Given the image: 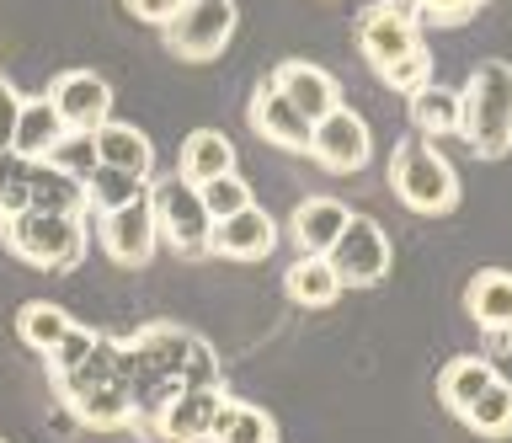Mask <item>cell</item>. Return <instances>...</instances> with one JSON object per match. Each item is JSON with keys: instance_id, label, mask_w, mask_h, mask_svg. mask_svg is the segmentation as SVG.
<instances>
[{"instance_id": "5b68a950", "label": "cell", "mask_w": 512, "mask_h": 443, "mask_svg": "<svg viewBox=\"0 0 512 443\" xmlns=\"http://www.w3.org/2000/svg\"><path fill=\"white\" fill-rule=\"evenodd\" d=\"M144 203H150L160 246H171L176 257H208V230H214V219H208L198 187L182 182L176 171H166V177L144 182Z\"/></svg>"}, {"instance_id": "4fadbf2b", "label": "cell", "mask_w": 512, "mask_h": 443, "mask_svg": "<svg viewBox=\"0 0 512 443\" xmlns=\"http://www.w3.org/2000/svg\"><path fill=\"white\" fill-rule=\"evenodd\" d=\"M272 246H278V219L256 203L230 219H214V230H208V257L224 262H262L272 257Z\"/></svg>"}, {"instance_id": "4316f807", "label": "cell", "mask_w": 512, "mask_h": 443, "mask_svg": "<svg viewBox=\"0 0 512 443\" xmlns=\"http://www.w3.org/2000/svg\"><path fill=\"white\" fill-rule=\"evenodd\" d=\"M459 422L470 427V433H480V438H507L512 433V385L496 374L491 385L470 401V411H464Z\"/></svg>"}, {"instance_id": "52a82bcc", "label": "cell", "mask_w": 512, "mask_h": 443, "mask_svg": "<svg viewBox=\"0 0 512 443\" xmlns=\"http://www.w3.org/2000/svg\"><path fill=\"white\" fill-rule=\"evenodd\" d=\"M358 49L368 59V70L384 81L395 65H406V59L422 54V22H416L406 6H395V0H374L358 17Z\"/></svg>"}, {"instance_id": "4dcf8cb0", "label": "cell", "mask_w": 512, "mask_h": 443, "mask_svg": "<svg viewBox=\"0 0 512 443\" xmlns=\"http://www.w3.org/2000/svg\"><path fill=\"white\" fill-rule=\"evenodd\" d=\"M198 198H203L208 219H230V214H240V209H251V203H256V198H251V182L240 177V171H224V177L203 182Z\"/></svg>"}, {"instance_id": "1f68e13d", "label": "cell", "mask_w": 512, "mask_h": 443, "mask_svg": "<svg viewBox=\"0 0 512 443\" xmlns=\"http://www.w3.org/2000/svg\"><path fill=\"white\" fill-rule=\"evenodd\" d=\"M27 182H32V161H22L16 150H0V219L27 209Z\"/></svg>"}, {"instance_id": "7c38bea8", "label": "cell", "mask_w": 512, "mask_h": 443, "mask_svg": "<svg viewBox=\"0 0 512 443\" xmlns=\"http://www.w3.org/2000/svg\"><path fill=\"white\" fill-rule=\"evenodd\" d=\"M464 310L486 337V353H507L512 347V273L502 267H486V273L470 278L464 289Z\"/></svg>"}, {"instance_id": "8d00e7d4", "label": "cell", "mask_w": 512, "mask_h": 443, "mask_svg": "<svg viewBox=\"0 0 512 443\" xmlns=\"http://www.w3.org/2000/svg\"><path fill=\"white\" fill-rule=\"evenodd\" d=\"M128 11H134L139 22H155V27H166L171 17H176V6H182V0H123Z\"/></svg>"}, {"instance_id": "d4e9b609", "label": "cell", "mask_w": 512, "mask_h": 443, "mask_svg": "<svg viewBox=\"0 0 512 443\" xmlns=\"http://www.w3.org/2000/svg\"><path fill=\"white\" fill-rule=\"evenodd\" d=\"M278 438V427H272V417L262 406L251 401H230L224 395L219 417H214V433H208V443H272Z\"/></svg>"}, {"instance_id": "ffe728a7", "label": "cell", "mask_w": 512, "mask_h": 443, "mask_svg": "<svg viewBox=\"0 0 512 443\" xmlns=\"http://www.w3.org/2000/svg\"><path fill=\"white\" fill-rule=\"evenodd\" d=\"M224 171H235L230 134H219V129H192V134L182 139V155H176V177L192 182V187H203V182L224 177Z\"/></svg>"}, {"instance_id": "e0dca14e", "label": "cell", "mask_w": 512, "mask_h": 443, "mask_svg": "<svg viewBox=\"0 0 512 443\" xmlns=\"http://www.w3.org/2000/svg\"><path fill=\"white\" fill-rule=\"evenodd\" d=\"M272 86H278L310 123H320L326 113H336V107H342V86H336V75L320 70V65H310V59H283V65L272 70Z\"/></svg>"}, {"instance_id": "60d3db41", "label": "cell", "mask_w": 512, "mask_h": 443, "mask_svg": "<svg viewBox=\"0 0 512 443\" xmlns=\"http://www.w3.org/2000/svg\"><path fill=\"white\" fill-rule=\"evenodd\" d=\"M0 443H6V438H0Z\"/></svg>"}, {"instance_id": "8992f818", "label": "cell", "mask_w": 512, "mask_h": 443, "mask_svg": "<svg viewBox=\"0 0 512 443\" xmlns=\"http://www.w3.org/2000/svg\"><path fill=\"white\" fill-rule=\"evenodd\" d=\"M326 262H331V273L342 278V289H374V283H384V273H390L395 246H390V235H384L379 219L352 214L342 225V235L331 241Z\"/></svg>"}, {"instance_id": "9c48e42d", "label": "cell", "mask_w": 512, "mask_h": 443, "mask_svg": "<svg viewBox=\"0 0 512 443\" xmlns=\"http://www.w3.org/2000/svg\"><path fill=\"white\" fill-rule=\"evenodd\" d=\"M310 155L336 177H352V171L374 161V134H368V123L352 107H336L310 129Z\"/></svg>"}, {"instance_id": "d6986e66", "label": "cell", "mask_w": 512, "mask_h": 443, "mask_svg": "<svg viewBox=\"0 0 512 443\" xmlns=\"http://www.w3.org/2000/svg\"><path fill=\"white\" fill-rule=\"evenodd\" d=\"M96 161L112 166V171H123V177H134V182L155 177V145L144 139V129L118 123V118H107L102 129H96Z\"/></svg>"}, {"instance_id": "9a60e30c", "label": "cell", "mask_w": 512, "mask_h": 443, "mask_svg": "<svg viewBox=\"0 0 512 443\" xmlns=\"http://www.w3.org/2000/svg\"><path fill=\"white\" fill-rule=\"evenodd\" d=\"M59 401L91 433H123V427H134V401H128L123 379H96V385L59 390Z\"/></svg>"}, {"instance_id": "30bf717a", "label": "cell", "mask_w": 512, "mask_h": 443, "mask_svg": "<svg viewBox=\"0 0 512 443\" xmlns=\"http://www.w3.org/2000/svg\"><path fill=\"white\" fill-rule=\"evenodd\" d=\"M48 102H54V113L70 134H96L112 118V86L96 70H64L48 86Z\"/></svg>"}, {"instance_id": "d590c367", "label": "cell", "mask_w": 512, "mask_h": 443, "mask_svg": "<svg viewBox=\"0 0 512 443\" xmlns=\"http://www.w3.org/2000/svg\"><path fill=\"white\" fill-rule=\"evenodd\" d=\"M16 113H22V91L11 81H0V150H11V139H16Z\"/></svg>"}, {"instance_id": "2e32d148", "label": "cell", "mask_w": 512, "mask_h": 443, "mask_svg": "<svg viewBox=\"0 0 512 443\" xmlns=\"http://www.w3.org/2000/svg\"><path fill=\"white\" fill-rule=\"evenodd\" d=\"M219 406H224V390H176L171 401L160 406L150 433L166 438V443H208Z\"/></svg>"}, {"instance_id": "f546056e", "label": "cell", "mask_w": 512, "mask_h": 443, "mask_svg": "<svg viewBox=\"0 0 512 443\" xmlns=\"http://www.w3.org/2000/svg\"><path fill=\"white\" fill-rule=\"evenodd\" d=\"M43 161L54 166V171H64V177L86 182L91 171L102 166V161H96V134H70V129H64V134L54 139V145H48V155H43Z\"/></svg>"}, {"instance_id": "d6a6232c", "label": "cell", "mask_w": 512, "mask_h": 443, "mask_svg": "<svg viewBox=\"0 0 512 443\" xmlns=\"http://www.w3.org/2000/svg\"><path fill=\"white\" fill-rule=\"evenodd\" d=\"M91 347H96V331H86V326H70V331H64V337L54 342V347H48V374H70V369H80V363H86L91 358Z\"/></svg>"}, {"instance_id": "5bb4252c", "label": "cell", "mask_w": 512, "mask_h": 443, "mask_svg": "<svg viewBox=\"0 0 512 443\" xmlns=\"http://www.w3.org/2000/svg\"><path fill=\"white\" fill-rule=\"evenodd\" d=\"M246 118H251L256 139H267V145H278V150H299V155H310V129H315V123L304 118L299 107L288 102V97H283V91L272 86V81L251 91Z\"/></svg>"}, {"instance_id": "74e56055", "label": "cell", "mask_w": 512, "mask_h": 443, "mask_svg": "<svg viewBox=\"0 0 512 443\" xmlns=\"http://www.w3.org/2000/svg\"><path fill=\"white\" fill-rule=\"evenodd\" d=\"M470 6H491V0H470Z\"/></svg>"}, {"instance_id": "ba28073f", "label": "cell", "mask_w": 512, "mask_h": 443, "mask_svg": "<svg viewBox=\"0 0 512 443\" xmlns=\"http://www.w3.org/2000/svg\"><path fill=\"white\" fill-rule=\"evenodd\" d=\"M160 33H166V49L176 59H192V65L219 59L224 43L235 38V0H182Z\"/></svg>"}, {"instance_id": "ac0fdd59", "label": "cell", "mask_w": 512, "mask_h": 443, "mask_svg": "<svg viewBox=\"0 0 512 443\" xmlns=\"http://www.w3.org/2000/svg\"><path fill=\"white\" fill-rule=\"evenodd\" d=\"M347 219L352 209L342 198H299L294 214H288V241L299 246V257H326Z\"/></svg>"}, {"instance_id": "836d02e7", "label": "cell", "mask_w": 512, "mask_h": 443, "mask_svg": "<svg viewBox=\"0 0 512 443\" xmlns=\"http://www.w3.org/2000/svg\"><path fill=\"white\" fill-rule=\"evenodd\" d=\"M406 11L416 22H432V27H459V22L475 17L470 0H406Z\"/></svg>"}, {"instance_id": "7a4b0ae2", "label": "cell", "mask_w": 512, "mask_h": 443, "mask_svg": "<svg viewBox=\"0 0 512 443\" xmlns=\"http://www.w3.org/2000/svg\"><path fill=\"white\" fill-rule=\"evenodd\" d=\"M0 241L16 262L43 267V273H70L86 262V214H38L22 209L0 219Z\"/></svg>"}, {"instance_id": "603a6c76", "label": "cell", "mask_w": 512, "mask_h": 443, "mask_svg": "<svg viewBox=\"0 0 512 443\" xmlns=\"http://www.w3.org/2000/svg\"><path fill=\"white\" fill-rule=\"evenodd\" d=\"M411 129L422 134V139H448V134H459V91L454 86H438V81H427L422 91H411Z\"/></svg>"}, {"instance_id": "7402d4cb", "label": "cell", "mask_w": 512, "mask_h": 443, "mask_svg": "<svg viewBox=\"0 0 512 443\" xmlns=\"http://www.w3.org/2000/svg\"><path fill=\"white\" fill-rule=\"evenodd\" d=\"M27 209H38V214H86V182L64 177V171H54L48 161H32Z\"/></svg>"}, {"instance_id": "83f0119b", "label": "cell", "mask_w": 512, "mask_h": 443, "mask_svg": "<svg viewBox=\"0 0 512 443\" xmlns=\"http://www.w3.org/2000/svg\"><path fill=\"white\" fill-rule=\"evenodd\" d=\"M70 326H75L70 310L54 305V299H27V305L16 310V337H22L32 353H48V347H54Z\"/></svg>"}, {"instance_id": "f1b7e54d", "label": "cell", "mask_w": 512, "mask_h": 443, "mask_svg": "<svg viewBox=\"0 0 512 443\" xmlns=\"http://www.w3.org/2000/svg\"><path fill=\"white\" fill-rule=\"evenodd\" d=\"M134 198H144V182L123 177V171H112V166H96L86 177V209L91 214H112V209H123V203H134Z\"/></svg>"}, {"instance_id": "cb8c5ba5", "label": "cell", "mask_w": 512, "mask_h": 443, "mask_svg": "<svg viewBox=\"0 0 512 443\" xmlns=\"http://www.w3.org/2000/svg\"><path fill=\"white\" fill-rule=\"evenodd\" d=\"M64 134V123L54 113V102L48 97H22V113H16V139H11V150L22 155V161H43L48 145Z\"/></svg>"}, {"instance_id": "ab89813d", "label": "cell", "mask_w": 512, "mask_h": 443, "mask_svg": "<svg viewBox=\"0 0 512 443\" xmlns=\"http://www.w3.org/2000/svg\"><path fill=\"white\" fill-rule=\"evenodd\" d=\"M272 443H278V438H272Z\"/></svg>"}, {"instance_id": "8fae6325", "label": "cell", "mask_w": 512, "mask_h": 443, "mask_svg": "<svg viewBox=\"0 0 512 443\" xmlns=\"http://www.w3.org/2000/svg\"><path fill=\"white\" fill-rule=\"evenodd\" d=\"M96 235H102V251L118 267H150L155 251H160V235H155V219H150V203L134 198L112 214H96Z\"/></svg>"}, {"instance_id": "44dd1931", "label": "cell", "mask_w": 512, "mask_h": 443, "mask_svg": "<svg viewBox=\"0 0 512 443\" xmlns=\"http://www.w3.org/2000/svg\"><path fill=\"white\" fill-rule=\"evenodd\" d=\"M283 294L299 310H331L342 299V278L331 273L326 257H294V267L283 273Z\"/></svg>"}, {"instance_id": "f35d334b", "label": "cell", "mask_w": 512, "mask_h": 443, "mask_svg": "<svg viewBox=\"0 0 512 443\" xmlns=\"http://www.w3.org/2000/svg\"><path fill=\"white\" fill-rule=\"evenodd\" d=\"M395 6H406V0H395Z\"/></svg>"}, {"instance_id": "e575fe53", "label": "cell", "mask_w": 512, "mask_h": 443, "mask_svg": "<svg viewBox=\"0 0 512 443\" xmlns=\"http://www.w3.org/2000/svg\"><path fill=\"white\" fill-rule=\"evenodd\" d=\"M432 81V59H427V49L416 54V59H406V65H395L390 75H384V86L390 91H400V97H411V91H422Z\"/></svg>"}, {"instance_id": "277c9868", "label": "cell", "mask_w": 512, "mask_h": 443, "mask_svg": "<svg viewBox=\"0 0 512 443\" xmlns=\"http://www.w3.org/2000/svg\"><path fill=\"white\" fill-rule=\"evenodd\" d=\"M390 187H395V198L406 203L411 214L438 219V214H454L459 209V177H454V166H448V155L432 145V139H422V134L400 139V145L390 150Z\"/></svg>"}, {"instance_id": "484cf974", "label": "cell", "mask_w": 512, "mask_h": 443, "mask_svg": "<svg viewBox=\"0 0 512 443\" xmlns=\"http://www.w3.org/2000/svg\"><path fill=\"white\" fill-rule=\"evenodd\" d=\"M491 379H496L491 358H454V363H443V374H438V395H443V406L454 411V417H464L470 401L491 385Z\"/></svg>"}, {"instance_id": "3957f363", "label": "cell", "mask_w": 512, "mask_h": 443, "mask_svg": "<svg viewBox=\"0 0 512 443\" xmlns=\"http://www.w3.org/2000/svg\"><path fill=\"white\" fill-rule=\"evenodd\" d=\"M123 342H128V353H134L144 369L160 374V379H171V385H182V390H219V353L198 337V331L155 321V326H144V331H134V337H123Z\"/></svg>"}, {"instance_id": "6da1fadb", "label": "cell", "mask_w": 512, "mask_h": 443, "mask_svg": "<svg viewBox=\"0 0 512 443\" xmlns=\"http://www.w3.org/2000/svg\"><path fill=\"white\" fill-rule=\"evenodd\" d=\"M459 139L480 161H502L512 150V65L486 59L459 91Z\"/></svg>"}]
</instances>
